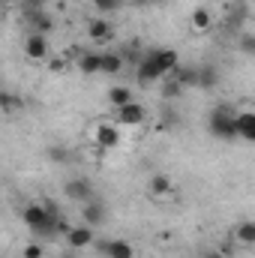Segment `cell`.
<instances>
[{
  "label": "cell",
  "mask_w": 255,
  "mask_h": 258,
  "mask_svg": "<svg viewBox=\"0 0 255 258\" xmlns=\"http://www.w3.org/2000/svg\"><path fill=\"white\" fill-rule=\"evenodd\" d=\"M21 219H24V225H27L33 234H39V237H54V234H57V219H60V213H57V207H54L51 201H36V204H27V207H24Z\"/></svg>",
  "instance_id": "1"
},
{
  "label": "cell",
  "mask_w": 255,
  "mask_h": 258,
  "mask_svg": "<svg viewBox=\"0 0 255 258\" xmlns=\"http://www.w3.org/2000/svg\"><path fill=\"white\" fill-rule=\"evenodd\" d=\"M234 108L231 105H216L213 111H210V120H207V132L213 135V138H222V141H231V138H237V126H234Z\"/></svg>",
  "instance_id": "2"
},
{
  "label": "cell",
  "mask_w": 255,
  "mask_h": 258,
  "mask_svg": "<svg viewBox=\"0 0 255 258\" xmlns=\"http://www.w3.org/2000/svg\"><path fill=\"white\" fill-rule=\"evenodd\" d=\"M93 141H96L99 150H114V147L120 144V129H117V123H114V120L96 123V129H93Z\"/></svg>",
  "instance_id": "3"
},
{
  "label": "cell",
  "mask_w": 255,
  "mask_h": 258,
  "mask_svg": "<svg viewBox=\"0 0 255 258\" xmlns=\"http://www.w3.org/2000/svg\"><path fill=\"white\" fill-rule=\"evenodd\" d=\"M150 63H153V69L165 78V75H171V69L174 66H180V54L174 51V48H156V51H150V54H144Z\"/></svg>",
  "instance_id": "4"
},
{
  "label": "cell",
  "mask_w": 255,
  "mask_h": 258,
  "mask_svg": "<svg viewBox=\"0 0 255 258\" xmlns=\"http://www.w3.org/2000/svg\"><path fill=\"white\" fill-rule=\"evenodd\" d=\"M24 21H27L30 33H42V36H48V33H51V27H54L51 15H48L42 6H27V12H24Z\"/></svg>",
  "instance_id": "5"
},
{
  "label": "cell",
  "mask_w": 255,
  "mask_h": 258,
  "mask_svg": "<svg viewBox=\"0 0 255 258\" xmlns=\"http://www.w3.org/2000/svg\"><path fill=\"white\" fill-rule=\"evenodd\" d=\"M63 237H66V246H69L72 252L87 249V246H93V240H96V237H93V228L84 225V222H81V225H69V231H66Z\"/></svg>",
  "instance_id": "6"
},
{
  "label": "cell",
  "mask_w": 255,
  "mask_h": 258,
  "mask_svg": "<svg viewBox=\"0 0 255 258\" xmlns=\"http://www.w3.org/2000/svg\"><path fill=\"white\" fill-rule=\"evenodd\" d=\"M117 114H114V123L117 126H141L144 120H147V111H144V105H138L135 99L123 105V108H114Z\"/></svg>",
  "instance_id": "7"
},
{
  "label": "cell",
  "mask_w": 255,
  "mask_h": 258,
  "mask_svg": "<svg viewBox=\"0 0 255 258\" xmlns=\"http://www.w3.org/2000/svg\"><path fill=\"white\" fill-rule=\"evenodd\" d=\"M24 54H27L30 60H45V57H48V36H42V33H27V39H24Z\"/></svg>",
  "instance_id": "8"
},
{
  "label": "cell",
  "mask_w": 255,
  "mask_h": 258,
  "mask_svg": "<svg viewBox=\"0 0 255 258\" xmlns=\"http://www.w3.org/2000/svg\"><path fill=\"white\" fill-rule=\"evenodd\" d=\"M63 195L72 198V201H90L93 198V186H90L87 177H72V180H66Z\"/></svg>",
  "instance_id": "9"
},
{
  "label": "cell",
  "mask_w": 255,
  "mask_h": 258,
  "mask_svg": "<svg viewBox=\"0 0 255 258\" xmlns=\"http://www.w3.org/2000/svg\"><path fill=\"white\" fill-rule=\"evenodd\" d=\"M135 81H138L141 87H150V84H159L162 75L153 69V63H150L147 57H138V60H135Z\"/></svg>",
  "instance_id": "10"
},
{
  "label": "cell",
  "mask_w": 255,
  "mask_h": 258,
  "mask_svg": "<svg viewBox=\"0 0 255 258\" xmlns=\"http://www.w3.org/2000/svg\"><path fill=\"white\" fill-rule=\"evenodd\" d=\"M102 255L105 258H135V249H132L129 240L114 237V240H105V243H102Z\"/></svg>",
  "instance_id": "11"
},
{
  "label": "cell",
  "mask_w": 255,
  "mask_h": 258,
  "mask_svg": "<svg viewBox=\"0 0 255 258\" xmlns=\"http://www.w3.org/2000/svg\"><path fill=\"white\" fill-rule=\"evenodd\" d=\"M81 219H84V225L96 228V225L105 222V207H102L96 198H90V201H84V207H81Z\"/></svg>",
  "instance_id": "12"
},
{
  "label": "cell",
  "mask_w": 255,
  "mask_h": 258,
  "mask_svg": "<svg viewBox=\"0 0 255 258\" xmlns=\"http://www.w3.org/2000/svg\"><path fill=\"white\" fill-rule=\"evenodd\" d=\"M234 126H237V138L255 141V114L252 111H237L234 114Z\"/></svg>",
  "instance_id": "13"
},
{
  "label": "cell",
  "mask_w": 255,
  "mask_h": 258,
  "mask_svg": "<svg viewBox=\"0 0 255 258\" xmlns=\"http://www.w3.org/2000/svg\"><path fill=\"white\" fill-rule=\"evenodd\" d=\"M111 21H105V18H90L87 21V36L93 39V42H105V39H111Z\"/></svg>",
  "instance_id": "14"
},
{
  "label": "cell",
  "mask_w": 255,
  "mask_h": 258,
  "mask_svg": "<svg viewBox=\"0 0 255 258\" xmlns=\"http://www.w3.org/2000/svg\"><path fill=\"white\" fill-rule=\"evenodd\" d=\"M120 69H123V54L120 51H99V72L117 75Z\"/></svg>",
  "instance_id": "15"
},
{
  "label": "cell",
  "mask_w": 255,
  "mask_h": 258,
  "mask_svg": "<svg viewBox=\"0 0 255 258\" xmlns=\"http://www.w3.org/2000/svg\"><path fill=\"white\" fill-rule=\"evenodd\" d=\"M171 78L186 90V87H195V84H198V69H195V66H174V69H171Z\"/></svg>",
  "instance_id": "16"
},
{
  "label": "cell",
  "mask_w": 255,
  "mask_h": 258,
  "mask_svg": "<svg viewBox=\"0 0 255 258\" xmlns=\"http://www.w3.org/2000/svg\"><path fill=\"white\" fill-rule=\"evenodd\" d=\"M234 240H237L240 246H255V222L252 219L237 222V228H234Z\"/></svg>",
  "instance_id": "17"
},
{
  "label": "cell",
  "mask_w": 255,
  "mask_h": 258,
  "mask_svg": "<svg viewBox=\"0 0 255 258\" xmlns=\"http://www.w3.org/2000/svg\"><path fill=\"white\" fill-rule=\"evenodd\" d=\"M192 27H195L198 33H207V30L213 27V15H210L204 6H195V9H192Z\"/></svg>",
  "instance_id": "18"
},
{
  "label": "cell",
  "mask_w": 255,
  "mask_h": 258,
  "mask_svg": "<svg viewBox=\"0 0 255 258\" xmlns=\"http://www.w3.org/2000/svg\"><path fill=\"white\" fill-rule=\"evenodd\" d=\"M108 102H111L114 108H123V105H129V102H132V90H129V87H123V84H114V87L108 90Z\"/></svg>",
  "instance_id": "19"
},
{
  "label": "cell",
  "mask_w": 255,
  "mask_h": 258,
  "mask_svg": "<svg viewBox=\"0 0 255 258\" xmlns=\"http://www.w3.org/2000/svg\"><path fill=\"white\" fill-rule=\"evenodd\" d=\"M21 96L18 93H9V90H0V111L3 114H15V111H21Z\"/></svg>",
  "instance_id": "20"
},
{
  "label": "cell",
  "mask_w": 255,
  "mask_h": 258,
  "mask_svg": "<svg viewBox=\"0 0 255 258\" xmlns=\"http://www.w3.org/2000/svg\"><path fill=\"white\" fill-rule=\"evenodd\" d=\"M216 84H219V69H216V66H201L195 87H207V90H210V87H216Z\"/></svg>",
  "instance_id": "21"
},
{
  "label": "cell",
  "mask_w": 255,
  "mask_h": 258,
  "mask_svg": "<svg viewBox=\"0 0 255 258\" xmlns=\"http://www.w3.org/2000/svg\"><path fill=\"white\" fill-rule=\"evenodd\" d=\"M78 69H81L84 75H96V72H99V51H84V54L78 57Z\"/></svg>",
  "instance_id": "22"
},
{
  "label": "cell",
  "mask_w": 255,
  "mask_h": 258,
  "mask_svg": "<svg viewBox=\"0 0 255 258\" xmlns=\"http://www.w3.org/2000/svg\"><path fill=\"white\" fill-rule=\"evenodd\" d=\"M171 189H174V183H171L168 174H153L150 177V192L153 195H168Z\"/></svg>",
  "instance_id": "23"
},
{
  "label": "cell",
  "mask_w": 255,
  "mask_h": 258,
  "mask_svg": "<svg viewBox=\"0 0 255 258\" xmlns=\"http://www.w3.org/2000/svg\"><path fill=\"white\" fill-rule=\"evenodd\" d=\"M159 87H162V96H165V99H174V96H180V93H183V87H180L171 75H165V78L159 81Z\"/></svg>",
  "instance_id": "24"
},
{
  "label": "cell",
  "mask_w": 255,
  "mask_h": 258,
  "mask_svg": "<svg viewBox=\"0 0 255 258\" xmlns=\"http://www.w3.org/2000/svg\"><path fill=\"white\" fill-rule=\"evenodd\" d=\"M42 255H45V249H42L39 240H30V243L21 249V258H42Z\"/></svg>",
  "instance_id": "25"
},
{
  "label": "cell",
  "mask_w": 255,
  "mask_h": 258,
  "mask_svg": "<svg viewBox=\"0 0 255 258\" xmlns=\"http://www.w3.org/2000/svg\"><path fill=\"white\" fill-rule=\"evenodd\" d=\"M93 6H96L102 15H108V12H117V9H120V0H93Z\"/></svg>",
  "instance_id": "26"
},
{
  "label": "cell",
  "mask_w": 255,
  "mask_h": 258,
  "mask_svg": "<svg viewBox=\"0 0 255 258\" xmlns=\"http://www.w3.org/2000/svg\"><path fill=\"white\" fill-rule=\"evenodd\" d=\"M48 159H51V162H66V159H69V150L60 147V144H54V147H48Z\"/></svg>",
  "instance_id": "27"
},
{
  "label": "cell",
  "mask_w": 255,
  "mask_h": 258,
  "mask_svg": "<svg viewBox=\"0 0 255 258\" xmlns=\"http://www.w3.org/2000/svg\"><path fill=\"white\" fill-rule=\"evenodd\" d=\"M240 48H243L246 54H252V51H255V39H252V33H243V42H240Z\"/></svg>",
  "instance_id": "28"
},
{
  "label": "cell",
  "mask_w": 255,
  "mask_h": 258,
  "mask_svg": "<svg viewBox=\"0 0 255 258\" xmlns=\"http://www.w3.org/2000/svg\"><path fill=\"white\" fill-rule=\"evenodd\" d=\"M204 258H225V255H222L219 249H207V252H204Z\"/></svg>",
  "instance_id": "29"
},
{
  "label": "cell",
  "mask_w": 255,
  "mask_h": 258,
  "mask_svg": "<svg viewBox=\"0 0 255 258\" xmlns=\"http://www.w3.org/2000/svg\"><path fill=\"white\" fill-rule=\"evenodd\" d=\"M24 3H27V6H42L45 0H24Z\"/></svg>",
  "instance_id": "30"
},
{
  "label": "cell",
  "mask_w": 255,
  "mask_h": 258,
  "mask_svg": "<svg viewBox=\"0 0 255 258\" xmlns=\"http://www.w3.org/2000/svg\"><path fill=\"white\" fill-rule=\"evenodd\" d=\"M60 258H78V255H75V252H72V249H69V252H63V255H60Z\"/></svg>",
  "instance_id": "31"
},
{
  "label": "cell",
  "mask_w": 255,
  "mask_h": 258,
  "mask_svg": "<svg viewBox=\"0 0 255 258\" xmlns=\"http://www.w3.org/2000/svg\"><path fill=\"white\" fill-rule=\"evenodd\" d=\"M150 3H156V0H150Z\"/></svg>",
  "instance_id": "32"
}]
</instances>
